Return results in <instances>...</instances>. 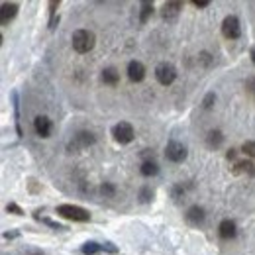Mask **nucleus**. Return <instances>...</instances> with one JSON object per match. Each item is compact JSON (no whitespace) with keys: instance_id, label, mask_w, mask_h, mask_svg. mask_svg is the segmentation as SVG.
<instances>
[{"instance_id":"f257e3e1","label":"nucleus","mask_w":255,"mask_h":255,"mask_svg":"<svg viewBox=\"0 0 255 255\" xmlns=\"http://www.w3.org/2000/svg\"><path fill=\"white\" fill-rule=\"evenodd\" d=\"M71 43H73V49L77 53H89L96 43V35L91 30H77L71 37Z\"/></svg>"},{"instance_id":"f03ea898","label":"nucleus","mask_w":255,"mask_h":255,"mask_svg":"<svg viewBox=\"0 0 255 255\" xmlns=\"http://www.w3.org/2000/svg\"><path fill=\"white\" fill-rule=\"evenodd\" d=\"M57 214L65 218V220H73V222H89L91 220V212L81 208V206H75V204H61L57 206Z\"/></svg>"},{"instance_id":"7ed1b4c3","label":"nucleus","mask_w":255,"mask_h":255,"mask_svg":"<svg viewBox=\"0 0 255 255\" xmlns=\"http://www.w3.org/2000/svg\"><path fill=\"white\" fill-rule=\"evenodd\" d=\"M155 79H157L159 85L169 87V85H173L175 79H177V69L171 63H159L155 67Z\"/></svg>"},{"instance_id":"20e7f679","label":"nucleus","mask_w":255,"mask_h":255,"mask_svg":"<svg viewBox=\"0 0 255 255\" xmlns=\"http://www.w3.org/2000/svg\"><path fill=\"white\" fill-rule=\"evenodd\" d=\"M165 157L173 163H183L187 159V147L179 141H169L165 147Z\"/></svg>"},{"instance_id":"39448f33","label":"nucleus","mask_w":255,"mask_h":255,"mask_svg":"<svg viewBox=\"0 0 255 255\" xmlns=\"http://www.w3.org/2000/svg\"><path fill=\"white\" fill-rule=\"evenodd\" d=\"M222 35L226 39H238L242 35V26L236 16H226L222 22Z\"/></svg>"},{"instance_id":"423d86ee","label":"nucleus","mask_w":255,"mask_h":255,"mask_svg":"<svg viewBox=\"0 0 255 255\" xmlns=\"http://www.w3.org/2000/svg\"><path fill=\"white\" fill-rule=\"evenodd\" d=\"M112 135H114V139H116L118 143L126 145V143H129V141L133 139V128H131V124H128V122H120V124L114 126Z\"/></svg>"},{"instance_id":"0eeeda50","label":"nucleus","mask_w":255,"mask_h":255,"mask_svg":"<svg viewBox=\"0 0 255 255\" xmlns=\"http://www.w3.org/2000/svg\"><path fill=\"white\" fill-rule=\"evenodd\" d=\"M95 143V135L91 131H77L73 135V139L69 141V149L71 151H77V149H83V147H89Z\"/></svg>"},{"instance_id":"6e6552de","label":"nucleus","mask_w":255,"mask_h":255,"mask_svg":"<svg viewBox=\"0 0 255 255\" xmlns=\"http://www.w3.org/2000/svg\"><path fill=\"white\" fill-rule=\"evenodd\" d=\"M181 10H183V2H179V0L165 2L163 8H161V18H163L165 22H175L177 16L181 14Z\"/></svg>"},{"instance_id":"1a4fd4ad","label":"nucleus","mask_w":255,"mask_h":255,"mask_svg":"<svg viewBox=\"0 0 255 255\" xmlns=\"http://www.w3.org/2000/svg\"><path fill=\"white\" fill-rule=\"evenodd\" d=\"M18 14V4L16 2H2L0 6V26H8Z\"/></svg>"},{"instance_id":"9d476101","label":"nucleus","mask_w":255,"mask_h":255,"mask_svg":"<svg viewBox=\"0 0 255 255\" xmlns=\"http://www.w3.org/2000/svg\"><path fill=\"white\" fill-rule=\"evenodd\" d=\"M33 129L39 137H49L51 135V129H53V122L47 118V116H35L33 120Z\"/></svg>"},{"instance_id":"9b49d317","label":"nucleus","mask_w":255,"mask_h":255,"mask_svg":"<svg viewBox=\"0 0 255 255\" xmlns=\"http://www.w3.org/2000/svg\"><path fill=\"white\" fill-rule=\"evenodd\" d=\"M185 220H187V224H191V226H202L204 220H206V212H204L202 206L194 204V206H191V208L187 210Z\"/></svg>"},{"instance_id":"f8f14e48","label":"nucleus","mask_w":255,"mask_h":255,"mask_svg":"<svg viewBox=\"0 0 255 255\" xmlns=\"http://www.w3.org/2000/svg\"><path fill=\"white\" fill-rule=\"evenodd\" d=\"M128 79L131 83H141L145 79V67L139 61H129L128 63Z\"/></svg>"},{"instance_id":"ddd939ff","label":"nucleus","mask_w":255,"mask_h":255,"mask_svg":"<svg viewBox=\"0 0 255 255\" xmlns=\"http://www.w3.org/2000/svg\"><path fill=\"white\" fill-rule=\"evenodd\" d=\"M218 234H220L222 240H232L238 234V226H236L234 220H222L220 226H218Z\"/></svg>"},{"instance_id":"4468645a","label":"nucleus","mask_w":255,"mask_h":255,"mask_svg":"<svg viewBox=\"0 0 255 255\" xmlns=\"http://www.w3.org/2000/svg\"><path fill=\"white\" fill-rule=\"evenodd\" d=\"M100 79H102V83H104V85L116 87V85L120 83V73H118L114 67H108V69H104V71H102Z\"/></svg>"},{"instance_id":"2eb2a0df","label":"nucleus","mask_w":255,"mask_h":255,"mask_svg":"<svg viewBox=\"0 0 255 255\" xmlns=\"http://www.w3.org/2000/svg\"><path fill=\"white\" fill-rule=\"evenodd\" d=\"M222 141H224V135L220 129L208 131V135H206V145H208L210 149H218V147L222 145Z\"/></svg>"},{"instance_id":"dca6fc26","label":"nucleus","mask_w":255,"mask_h":255,"mask_svg":"<svg viewBox=\"0 0 255 255\" xmlns=\"http://www.w3.org/2000/svg\"><path fill=\"white\" fill-rule=\"evenodd\" d=\"M139 173H141L143 177H153V175L159 173V165L153 159H145L141 163V167H139Z\"/></svg>"},{"instance_id":"f3484780","label":"nucleus","mask_w":255,"mask_h":255,"mask_svg":"<svg viewBox=\"0 0 255 255\" xmlns=\"http://www.w3.org/2000/svg\"><path fill=\"white\" fill-rule=\"evenodd\" d=\"M151 14H153V2L143 0V2L139 4V24H145Z\"/></svg>"},{"instance_id":"a211bd4d","label":"nucleus","mask_w":255,"mask_h":255,"mask_svg":"<svg viewBox=\"0 0 255 255\" xmlns=\"http://www.w3.org/2000/svg\"><path fill=\"white\" fill-rule=\"evenodd\" d=\"M81 252L85 255H95L98 252H102V244H96V242H87L83 248H81Z\"/></svg>"},{"instance_id":"6ab92c4d","label":"nucleus","mask_w":255,"mask_h":255,"mask_svg":"<svg viewBox=\"0 0 255 255\" xmlns=\"http://www.w3.org/2000/svg\"><path fill=\"white\" fill-rule=\"evenodd\" d=\"M137 198H139V202H143V204H145V202H151V200H153V191H151L149 187H141Z\"/></svg>"},{"instance_id":"aec40b11","label":"nucleus","mask_w":255,"mask_h":255,"mask_svg":"<svg viewBox=\"0 0 255 255\" xmlns=\"http://www.w3.org/2000/svg\"><path fill=\"white\" fill-rule=\"evenodd\" d=\"M242 153L248 155V157H252V159H255V141H246V143L242 145Z\"/></svg>"},{"instance_id":"412c9836","label":"nucleus","mask_w":255,"mask_h":255,"mask_svg":"<svg viewBox=\"0 0 255 255\" xmlns=\"http://www.w3.org/2000/svg\"><path fill=\"white\" fill-rule=\"evenodd\" d=\"M214 102H216V95H214V93H208V95L204 96V100H202V108H204V110H210Z\"/></svg>"},{"instance_id":"4be33fe9","label":"nucleus","mask_w":255,"mask_h":255,"mask_svg":"<svg viewBox=\"0 0 255 255\" xmlns=\"http://www.w3.org/2000/svg\"><path fill=\"white\" fill-rule=\"evenodd\" d=\"M6 210H8V212H12V214H16V216H22V214H24V210H22L16 202H10V204L6 206Z\"/></svg>"},{"instance_id":"5701e85b","label":"nucleus","mask_w":255,"mask_h":255,"mask_svg":"<svg viewBox=\"0 0 255 255\" xmlns=\"http://www.w3.org/2000/svg\"><path fill=\"white\" fill-rule=\"evenodd\" d=\"M100 191H102V194H106V196H112V194H114V187H112L110 183H104V185L100 187Z\"/></svg>"},{"instance_id":"b1692460","label":"nucleus","mask_w":255,"mask_h":255,"mask_svg":"<svg viewBox=\"0 0 255 255\" xmlns=\"http://www.w3.org/2000/svg\"><path fill=\"white\" fill-rule=\"evenodd\" d=\"M102 250H104V252H110V254H116V252H118V248H116L114 244H110V242L102 244Z\"/></svg>"},{"instance_id":"393cba45","label":"nucleus","mask_w":255,"mask_h":255,"mask_svg":"<svg viewBox=\"0 0 255 255\" xmlns=\"http://www.w3.org/2000/svg\"><path fill=\"white\" fill-rule=\"evenodd\" d=\"M210 2L208 0H192V6H196V8H206Z\"/></svg>"},{"instance_id":"a878e982","label":"nucleus","mask_w":255,"mask_h":255,"mask_svg":"<svg viewBox=\"0 0 255 255\" xmlns=\"http://www.w3.org/2000/svg\"><path fill=\"white\" fill-rule=\"evenodd\" d=\"M16 236H18V232H12V234H4V238H6V240H10V238H16Z\"/></svg>"},{"instance_id":"bb28decb","label":"nucleus","mask_w":255,"mask_h":255,"mask_svg":"<svg viewBox=\"0 0 255 255\" xmlns=\"http://www.w3.org/2000/svg\"><path fill=\"white\" fill-rule=\"evenodd\" d=\"M252 61H254V65H255V47L252 49Z\"/></svg>"},{"instance_id":"cd10ccee","label":"nucleus","mask_w":255,"mask_h":255,"mask_svg":"<svg viewBox=\"0 0 255 255\" xmlns=\"http://www.w3.org/2000/svg\"><path fill=\"white\" fill-rule=\"evenodd\" d=\"M26 255H41V254H37V252H32V254H26Z\"/></svg>"}]
</instances>
